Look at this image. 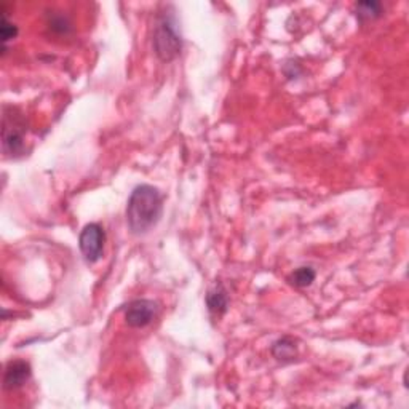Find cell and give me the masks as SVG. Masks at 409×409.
Returning a JSON list of instances; mask_svg holds the SVG:
<instances>
[{"label":"cell","instance_id":"6da1fadb","mask_svg":"<svg viewBox=\"0 0 409 409\" xmlns=\"http://www.w3.org/2000/svg\"><path fill=\"white\" fill-rule=\"evenodd\" d=\"M162 210H164V197L159 189L149 184L136 186L127 205L128 227L134 235L149 232L160 221Z\"/></svg>","mask_w":409,"mask_h":409},{"label":"cell","instance_id":"7a4b0ae2","mask_svg":"<svg viewBox=\"0 0 409 409\" xmlns=\"http://www.w3.org/2000/svg\"><path fill=\"white\" fill-rule=\"evenodd\" d=\"M154 50L160 61L170 63L176 59L182 50V38L178 29V22L173 15H162L155 22Z\"/></svg>","mask_w":409,"mask_h":409},{"label":"cell","instance_id":"3957f363","mask_svg":"<svg viewBox=\"0 0 409 409\" xmlns=\"http://www.w3.org/2000/svg\"><path fill=\"white\" fill-rule=\"evenodd\" d=\"M104 242H106L104 229L96 222L87 224V226L82 229L80 237H78V246H80L82 254L88 262H96L99 257L103 256Z\"/></svg>","mask_w":409,"mask_h":409},{"label":"cell","instance_id":"277c9868","mask_svg":"<svg viewBox=\"0 0 409 409\" xmlns=\"http://www.w3.org/2000/svg\"><path fill=\"white\" fill-rule=\"evenodd\" d=\"M159 304L150 299H136L128 304L125 312V322L130 328H144L154 320Z\"/></svg>","mask_w":409,"mask_h":409},{"label":"cell","instance_id":"5b68a950","mask_svg":"<svg viewBox=\"0 0 409 409\" xmlns=\"http://www.w3.org/2000/svg\"><path fill=\"white\" fill-rule=\"evenodd\" d=\"M31 365L24 360H11L5 366L3 374V389L16 390L24 385L31 379Z\"/></svg>","mask_w":409,"mask_h":409},{"label":"cell","instance_id":"8992f818","mask_svg":"<svg viewBox=\"0 0 409 409\" xmlns=\"http://www.w3.org/2000/svg\"><path fill=\"white\" fill-rule=\"evenodd\" d=\"M3 152L7 155H20L24 150V136H22V130L13 122L3 120Z\"/></svg>","mask_w":409,"mask_h":409},{"label":"cell","instance_id":"52a82bcc","mask_svg":"<svg viewBox=\"0 0 409 409\" xmlns=\"http://www.w3.org/2000/svg\"><path fill=\"white\" fill-rule=\"evenodd\" d=\"M205 301H206V307H208L210 313L213 317H216V318L222 317L224 313H226L227 309H229L227 291H226V288L222 287L221 283H216L215 287L208 289Z\"/></svg>","mask_w":409,"mask_h":409},{"label":"cell","instance_id":"ba28073f","mask_svg":"<svg viewBox=\"0 0 409 409\" xmlns=\"http://www.w3.org/2000/svg\"><path fill=\"white\" fill-rule=\"evenodd\" d=\"M271 352L275 360L282 363H291L296 360L298 357V345H296V340L289 336H283V338L277 339L275 343L272 344Z\"/></svg>","mask_w":409,"mask_h":409},{"label":"cell","instance_id":"9c48e42d","mask_svg":"<svg viewBox=\"0 0 409 409\" xmlns=\"http://www.w3.org/2000/svg\"><path fill=\"white\" fill-rule=\"evenodd\" d=\"M382 3L376 2V0H366V2H358L355 5V15L361 22L379 18V16H382Z\"/></svg>","mask_w":409,"mask_h":409},{"label":"cell","instance_id":"30bf717a","mask_svg":"<svg viewBox=\"0 0 409 409\" xmlns=\"http://www.w3.org/2000/svg\"><path fill=\"white\" fill-rule=\"evenodd\" d=\"M315 277H317V272L313 271L312 267L304 266V267L296 268V271L288 277V282L296 288H307L313 283Z\"/></svg>","mask_w":409,"mask_h":409},{"label":"cell","instance_id":"8fae6325","mask_svg":"<svg viewBox=\"0 0 409 409\" xmlns=\"http://www.w3.org/2000/svg\"><path fill=\"white\" fill-rule=\"evenodd\" d=\"M48 27L53 32L59 34V36H66V34H69L72 31V22L64 13H61V11H52V13L48 15Z\"/></svg>","mask_w":409,"mask_h":409},{"label":"cell","instance_id":"7c38bea8","mask_svg":"<svg viewBox=\"0 0 409 409\" xmlns=\"http://www.w3.org/2000/svg\"><path fill=\"white\" fill-rule=\"evenodd\" d=\"M16 36H18V26L13 24V22L7 18V13L3 11L2 21H0V38H2L3 53H5V50H7V43L10 41H13Z\"/></svg>","mask_w":409,"mask_h":409}]
</instances>
